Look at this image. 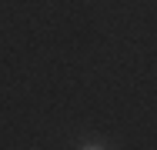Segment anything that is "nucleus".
<instances>
[{
  "mask_svg": "<svg viewBox=\"0 0 157 150\" xmlns=\"http://www.w3.org/2000/svg\"><path fill=\"white\" fill-rule=\"evenodd\" d=\"M80 150H107V147H100V144H84Z\"/></svg>",
  "mask_w": 157,
  "mask_h": 150,
  "instance_id": "obj_1",
  "label": "nucleus"
}]
</instances>
